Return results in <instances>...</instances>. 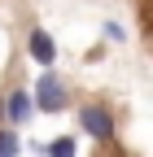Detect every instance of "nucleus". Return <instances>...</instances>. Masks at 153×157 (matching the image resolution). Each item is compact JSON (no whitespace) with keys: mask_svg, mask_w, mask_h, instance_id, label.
Instances as JSON below:
<instances>
[{"mask_svg":"<svg viewBox=\"0 0 153 157\" xmlns=\"http://www.w3.org/2000/svg\"><path fill=\"white\" fill-rule=\"evenodd\" d=\"M74 118H79V131L88 140H96V144H109L114 135H118V118H114V109L105 101H83Z\"/></svg>","mask_w":153,"mask_h":157,"instance_id":"obj_1","label":"nucleus"},{"mask_svg":"<svg viewBox=\"0 0 153 157\" xmlns=\"http://www.w3.org/2000/svg\"><path fill=\"white\" fill-rule=\"evenodd\" d=\"M31 105L40 109V113H61L70 105V92H66V83L53 70H44L40 78H35V87H31Z\"/></svg>","mask_w":153,"mask_h":157,"instance_id":"obj_2","label":"nucleus"},{"mask_svg":"<svg viewBox=\"0 0 153 157\" xmlns=\"http://www.w3.org/2000/svg\"><path fill=\"white\" fill-rule=\"evenodd\" d=\"M26 52H31V61H40L44 70H53V61H57V39H53L44 26H35L31 39H26Z\"/></svg>","mask_w":153,"mask_h":157,"instance_id":"obj_3","label":"nucleus"},{"mask_svg":"<svg viewBox=\"0 0 153 157\" xmlns=\"http://www.w3.org/2000/svg\"><path fill=\"white\" fill-rule=\"evenodd\" d=\"M31 113H35L31 92H18V87H13V92L5 96V118H9V127H13V131H18V127H26V118H31Z\"/></svg>","mask_w":153,"mask_h":157,"instance_id":"obj_4","label":"nucleus"},{"mask_svg":"<svg viewBox=\"0 0 153 157\" xmlns=\"http://www.w3.org/2000/svg\"><path fill=\"white\" fill-rule=\"evenodd\" d=\"M44 157H79L74 135H57V140H48V144H44Z\"/></svg>","mask_w":153,"mask_h":157,"instance_id":"obj_5","label":"nucleus"},{"mask_svg":"<svg viewBox=\"0 0 153 157\" xmlns=\"http://www.w3.org/2000/svg\"><path fill=\"white\" fill-rule=\"evenodd\" d=\"M22 153V135L13 127H0V157H18Z\"/></svg>","mask_w":153,"mask_h":157,"instance_id":"obj_6","label":"nucleus"},{"mask_svg":"<svg viewBox=\"0 0 153 157\" xmlns=\"http://www.w3.org/2000/svg\"><path fill=\"white\" fill-rule=\"evenodd\" d=\"M105 39H109V44H123V39H127L123 22H105Z\"/></svg>","mask_w":153,"mask_h":157,"instance_id":"obj_7","label":"nucleus"},{"mask_svg":"<svg viewBox=\"0 0 153 157\" xmlns=\"http://www.w3.org/2000/svg\"><path fill=\"white\" fill-rule=\"evenodd\" d=\"M114 157H123V153H114Z\"/></svg>","mask_w":153,"mask_h":157,"instance_id":"obj_8","label":"nucleus"}]
</instances>
